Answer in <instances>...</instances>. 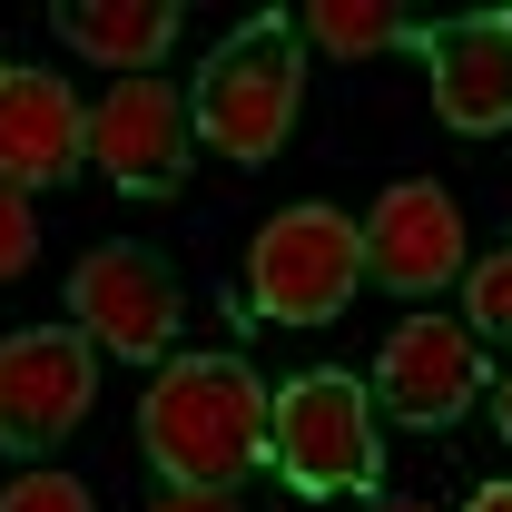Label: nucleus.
Returning <instances> with one entry per match:
<instances>
[{"label": "nucleus", "instance_id": "1", "mask_svg": "<svg viewBox=\"0 0 512 512\" xmlns=\"http://www.w3.org/2000/svg\"><path fill=\"white\" fill-rule=\"evenodd\" d=\"M138 444L168 473V493H227L247 483L266 453V384L247 355H168L148 404H138Z\"/></svg>", "mask_w": 512, "mask_h": 512}, {"label": "nucleus", "instance_id": "2", "mask_svg": "<svg viewBox=\"0 0 512 512\" xmlns=\"http://www.w3.org/2000/svg\"><path fill=\"white\" fill-rule=\"evenodd\" d=\"M296 99H306V40H296L286 10H266V20H247V30L217 40V60L197 69L188 119H197V138L217 158L266 168L286 148V128H296Z\"/></svg>", "mask_w": 512, "mask_h": 512}, {"label": "nucleus", "instance_id": "3", "mask_svg": "<svg viewBox=\"0 0 512 512\" xmlns=\"http://www.w3.org/2000/svg\"><path fill=\"white\" fill-rule=\"evenodd\" d=\"M266 463H276L296 493H316V503H335V493H375V473H384L375 394H365L355 375H335V365L286 375L276 394H266Z\"/></svg>", "mask_w": 512, "mask_h": 512}, {"label": "nucleus", "instance_id": "4", "mask_svg": "<svg viewBox=\"0 0 512 512\" xmlns=\"http://www.w3.org/2000/svg\"><path fill=\"white\" fill-rule=\"evenodd\" d=\"M365 286V217L345 207H276L247 247V316L276 325H335Z\"/></svg>", "mask_w": 512, "mask_h": 512}, {"label": "nucleus", "instance_id": "5", "mask_svg": "<svg viewBox=\"0 0 512 512\" xmlns=\"http://www.w3.org/2000/svg\"><path fill=\"white\" fill-rule=\"evenodd\" d=\"M178 276H168V256L158 247H89L79 256V276H69V325L99 345V355H119V365H168V345H178Z\"/></svg>", "mask_w": 512, "mask_h": 512}, {"label": "nucleus", "instance_id": "6", "mask_svg": "<svg viewBox=\"0 0 512 512\" xmlns=\"http://www.w3.org/2000/svg\"><path fill=\"white\" fill-rule=\"evenodd\" d=\"M99 404V345L79 325H20L0 335V453H50Z\"/></svg>", "mask_w": 512, "mask_h": 512}, {"label": "nucleus", "instance_id": "7", "mask_svg": "<svg viewBox=\"0 0 512 512\" xmlns=\"http://www.w3.org/2000/svg\"><path fill=\"white\" fill-rule=\"evenodd\" d=\"M89 158L99 178L128 197H178L197 168V119L178 109L168 79H119L99 109H89Z\"/></svg>", "mask_w": 512, "mask_h": 512}, {"label": "nucleus", "instance_id": "8", "mask_svg": "<svg viewBox=\"0 0 512 512\" xmlns=\"http://www.w3.org/2000/svg\"><path fill=\"white\" fill-rule=\"evenodd\" d=\"M375 394L394 424H453L473 394H483V355H473V335L463 325H444V316H404L394 335H384V355H375Z\"/></svg>", "mask_w": 512, "mask_h": 512}, {"label": "nucleus", "instance_id": "9", "mask_svg": "<svg viewBox=\"0 0 512 512\" xmlns=\"http://www.w3.org/2000/svg\"><path fill=\"white\" fill-rule=\"evenodd\" d=\"M89 168V109L60 69H0V188H60Z\"/></svg>", "mask_w": 512, "mask_h": 512}, {"label": "nucleus", "instance_id": "10", "mask_svg": "<svg viewBox=\"0 0 512 512\" xmlns=\"http://www.w3.org/2000/svg\"><path fill=\"white\" fill-rule=\"evenodd\" d=\"M365 276L394 286V296H434L463 276V217L434 178H394L365 217Z\"/></svg>", "mask_w": 512, "mask_h": 512}, {"label": "nucleus", "instance_id": "11", "mask_svg": "<svg viewBox=\"0 0 512 512\" xmlns=\"http://www.w3.org/2000/svg\"><path fill=\"white\" fill-rule=\"evenodd\" d=\"M424 69H434V109L463 138L512 128V10H463L424 30Z\"/></svg>", "mask_w": 512, "mask_h": 512}, {"label": "nucleus", "instance_id": "12", "mask_svg": "<svg viewBox=\"0 0 512 512\" xmlns=\"http://www.w3.org/2000/svg\"><path fill=\"white\" fill-rule=\"evenodd\" d=\"M50 20L79 60H109L128 79H148V60L178 50V0H60Z\"/></svg>", "mask_w": 512, "mask_h": 512}, {"label": "nucleus", "instance_id": "13", "mask_svg": "<svg viewBox=\"0 0 512 512\" xmlns=\"http://www.w3.org/2000/svg\"><path fill=\"white\" fill-rule=\"evenodd\" d=\"M296 40H316L335 60H375V50H404V40H424V30H414V10H394V0H306V10H296Z\"/></svg>", "mask_w": 512, "mask_h": 512}, {"label": "nucleus", "instance_id": "14", "mask_svg": "<svg viewBox=\"0 0 512 512\" xmlns=\"http://www.w3.org/2000/svg\"><path fill=\"white\" fill-rule=\"evenodd\" d=\"M463 335L512 345V237H503L493 256H473V266H463Z\"/></svg>", "mask_w": 512, "mask_h": 512}, {"label": "nucleus", "instance_id": "15", "mask_svg": "<svg viewBox=\"0 0 512 512\" xmlns=\"http://www.w3.org/2000/svg\"><path fill=\"white\" fill-rule=\"evenodd\" d=\"M0 512H99L89 503V483H69V473H10V493H0Z\"/></svg>", "mask_w": 512, "mask_h": 512}, {"label": "nucleus", "instance_id": "16", "mask_svg": "<svg viewBox=\"0 0 512 512\" xmlns=\"http://www.w3.org/2000/svg\"><path fill=\"white\" fill-rule=\"evenodd\" d=\"M30 256H40V217H30V197H20V188H0V286L30 276Z\"/></svg>", "mask_w": 512, "mask_h": 512}, {"label": "nucleus", "instance_id": "17", "mask_svg": "<svg viewBox=\"0 0 512 512\" xmlns=\"http://www.w3.org/2000/svg\"><path fill=\"white\" fill-rule=\"evenodd\" d=\"M148 512H237L227 493H168V503H148Z\"/></svg>", "mask_w": 512, "mask_h": 512}, {"label": "nucleus", "instance_id": "18", "mask_svg": "<svg viewBox=\"0 0 512 512\" xmlns=\"http://www.w3.org/2000/svg\"><path fill=\"white\" fill-rule=\"evenodd\" d=\"M463 512H512V483H483V493H473Z\"/></svg>", "mask_w": 512, "mask_h": 512}, {"label": "nucleus", "instance_id": "19", "mask_svg": "<svg viewBox=\"0 0 512 512\" xmlns=\"http://www.w3.org/2000/svg\"><path fill=\"white\" fill-rule=\"evenodd\" d=\"M365 512H434V503H414V493H365Z\"/></svg>", "mask_w": 512, "mask_h": 512}, {"label": "nucleus", "instance_id": "20", "mask_svg": "<svg viewBox=\"0 0 512 512\" xmlns=\"http://www.w3.org/2000/svg\"><path fill=\"white\" fill-rule=\"evenodd\" d=\"M493 424H503V434H512V375L493 384Z\"/></svg>", "mask_w": 512, "mask_h": 512}]
</instances>
